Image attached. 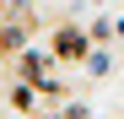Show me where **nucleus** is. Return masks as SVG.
<instances>
[{"label": "nucleus", "instance_id": "f257e3e1", "mask_svg": "<svg viewBox=\"0 0 124 119\" xmlns=\"http://www.w3.org/2000/svg\"><path fill=\"white\" fill-rule=\"evenodd\" d=\"M54 49H59V60H86V38H81L76 27H59Z\"/></svg>", "mask_w": 124, "mask_h": 119}]
</instances>
